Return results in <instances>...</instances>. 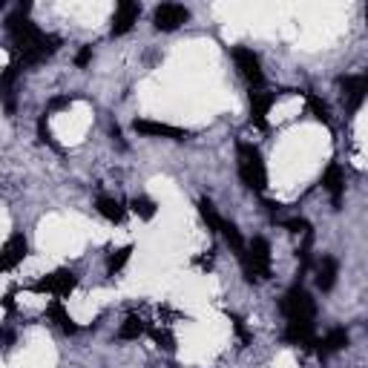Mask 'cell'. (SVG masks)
Segmentation results:
<instances>
[{
  "instance_id": "obj_1",
  "label": "cell",
  "mask_w": 368,
  "mask_h": 368,
  "mask_svg": "<svg viewBox=\"0 0 368 368\" xmlns=\"http://www.w3.org/2000/svg\"><path fill=\"white\" fill-rule=\"evenodd\" d=\"M6 32H9V40H12V50L18 52L21 58V67H38L43 64L50 55L58 52L61 46V38L58 35H46L40 32L32 21H29V4L26 6H18L9 18H6Z\"/></svg>"
},
{
  "instance_id": "obj_2",
  "label": "cell",
  "mask_w": 368,
  "mask_h": 368,
  "mask_svg": "<svg viewBox=\"0 0 368 368\" xmlns=\"http://www.w3.org/2000/svg\"><path fill=\"white\" fill-rule=\"evenodd\" d=\"M236 156H239V178H242V184L253 193H262L268 188V167H265V159H262L259 147L248 144V142H239Z\"/></svg>"
},
{
  "instance_id": "obj_3",
  "label": "cell",
  "mask_w": 368,
  "mask_h": 368,
  "mask_svg": "<svg viewBox=\"0 0 368 368\" xmlns=\"http://www.w3.org/2000/svg\"><path fill=\"white\" fill-rule=\"evenodd\" d=\"M242 268H245V280L256 282V280H270V242L265 236H253L251 245L239 253Z\"/></svg>"
},
{
  "instance_id": "obj_4",
  "label": "cell",
  "mask_w": 368,
  "mask_h": 368,
  "mask_svg": "<svg viewBox=\"0 0 368 368\" xmlns=\"http://www.w3.org/2000/svg\"><path fill=\"white\" fill-rule=\"evenodd\" d=\"M280 308H282L285 319H314L316 316V302H314V297L299 282L282 297Z\"/></svg>"
},
{
  "instance_id": "obj_5",
  "label": "cell",
  "mask_w": 368,
  "mask_h": 368,
  "mask_svg": "<svg viewBox=\"0 0 368 368\" xmlns=\"http://www.w3.org/2000/svg\"><path fill=\"white\" fill-rule=\"evenodd\" d=\"M75 288H78V273H75V270H67V268H61V270H55V273H50V276H43V280H38V282L32 285L35 294H52L55 299L69 297Z\"/></svg>"
},
{
  "instance_id": "obj_6",
  "label": "cell",
  "mask_w": 368,
  "mask_h": 368,
  "mask_svg": "<svg viewBox=\"0 0 368 368\" xmlns=\"http://www.w3.org/2000/svg\"><path fill=\"white\" fill-rule=\"evenodd\" d=\"M132 130L138 135H147V138H170V142H184L190 138V130H181L173 124H161V121H150V118H135Z\"/></svg>"
},
{
  "instance_id": "obj_7",
  "label": "cell",
  "mask_w": 368,
  "mask_h": 368,
  "mask_svg": "<svg viewBox=\"0 0 368 368\" xmlns=\"http://www.w3.org/2000/svg\"><path fill=\"white\" fill-rule=\"evenodd\" d=\"M282 340L288 345H299L305 351H314L316 348V334H314V319H288V328L282 334Z\"/></svg>"
},
{
  "instance_id": "obj_8",
  "label": "cell",
  "mask_w": 368,
  "mask_h": 368,
  "mask_svg": "<svg viewBox=\"0 0 368 368\" xmlns=\"http://www.w3.org/2000/svg\"><path fill=\"white\" fill-rule=\"evenodd\" d=\"M188 21H190V12L181 4H161L153 12V26L159 32H176L181 23H188Z\"/></svg>"
},
{
  "instance_id": "obj_9",
  "label": "cell",
  "mask_w": 368,
  "mask_h": 368,
  "mask_svg": "<svg viewBox=\"0 0 368 368\" xmlns=\"http://www.w3.org/2000/svg\"><path fill=\"white\" fill-rule=\"evenodd\" d=\"M234 61L242 72L245 81H251V86H262L265 84V75H262V64H259V55L253 50H248V46H234Z\"/></svg>"
},
{
  "instance_id": "obj_10",
  "label": "cell",
  "mask_w": 368,
  "mask_h": 368,
  "mask_svg": "<svg viewBox=\"0 0 368 368\" xmlns=\"http://www.w3.org/2000/svg\"><path fill=\"white\" fill-rule=\"evenodd\" d=\"M29 253V245H26V236L23 234H12L6 239V245L0 248V273H6V270H15Z\"/></svg>"
},
{
  "instance_id": "obj_11",
  "label": "cell",
  "mask_w": 368,
  "mask_h": 368,
  "mask_svg": "<svg viewBox=\"0 0 368 368\" xmlns=\"http://www.w3.org/2000/svg\"><path fill=\"white\" fill-rule=\"evenodd\" d=\"M340 89H343V101L348 104V113H357L365 101V92H368V78L365 75H348L340 78Z\"/></svg>"
},
{
  "instance_id": "obj_12",
  "label": "cell",
  "mask_w": 368,
  "mask_h": 368,
  "mask_svg": "<svg viewBox=\"0 0 368 368\" xmlns=\"http://www.w3.org/2000/svg\"><path fill=\"white\" fill-rule=\"evenodd\" d=\"M21 64H9L0 72V101H4L6 113H15L18 107V78H21Z\"/></svg>"
},
{
  "instance_id": "obj_13",
  "label": "cell",
  "mask_w": 368,
  "mask_h": 368,
  "mask_svg": "<svg viewBox=\"0 0 368 368\" xmlns=\"http://www.w3.org/2000/svg\"><path fill=\"white\" fill-rule=\"evenodd\" d=\"M276 101V92L265 89H251V124L256 130H268V113Z\"/></svg>"
},
{
  "instance_id": "obj_14",
  "label": "cell",
  "mask_w": 368,
  "mask_h": 368,
  "mask_svg": "<svg viewBox=\"0 0 368 368\" xmlns=\"http://www.w3.org/2000/svg\"><path fill=\"white\" fill-rule=\"evenodd\" d=\"M138 15H142V6L132 4V0H121L113 15V35H127L138 23Z\"/></svg>"
},
{
  "instance_id": "obj_15",
  "label": "cell",
  "mask_w": 368,
  "mask_h": 368,
  "mask_svg": "<svg viewBox=\"0 0 368 368\" xmlns=\"http://www.w3.org/2000/svg\"><path fill=\"white\" fill-rule=\"evenodd\" d=\"M322 188H326L328 193H331V202H334V207H340L343 205V193H345V173H343V167L334 161V164H328V170L322 173Z\"/></svg>"
},
{
  "instance_id": "obj_16",
  "label": "cell",
  "mask_w": 368,
  "mask_h": 368,
  "mask_svg": "<svg viewBox=\"0 0 368 368\" xmlns=\"http://www.w3.org/2000/svg\"><path fill=\"white\" fill-rule=\"evenodd\" d=\"M348 343H351V334L345 331V328H331L322 340H316V354L319 357H328V354H337V351H343V348H348Z\"/></svg>"
},
{
  "instance_id": "obj_17",
  "label": "cell",
  "mask_w": 368,
  "mask_h": 368,
  "mask_svg": "<svg viewBox=\"0 0 368 368\" xmlns=\"http://www.w3.org/2000/svg\"><path fill=\"white\" fill-rule=\"evenodd\" d=\"M337 273H340L337 259H334V256H322V262H319V268H316V288H319L322 294L334 291V285H337Z\"/></svg>"
},
{
  "instance_id": "obj_18",
  "label": "cell",
  "mask_w": 368,
  "mask_h": 368,
  "mask_svg": "<svg viewBox=\"0 0 368 368\" xmlns=\"http://www.w3.org/2000/svg\"><path fill=\"white\" fill-rule=\"evenodd\" d=\"M46 316H50L55 326L64 331V334H78V326H75V319L67 314V308H64V302L61 299H52L50 302V308H46Z\"/></svg>"
},
{
  "instance_id": "obj_19",
  "label": "cell",
  "mask_w": 368,
  "mask_h": 368,
  "mask_svg": "<svg viewBox=\"0 0 368 368\" xmlns=\"http://www.w3.org/2000/svg\"><path fill=\"white\" fill-rule=\"evenodd\" d=\"M96 207H98V213H101L107 222H113V224H121V222H124V216H127L124 205H121L118 199H113V196H98Z\"/></svg>"
},
{
  "instance_id": "obj_20",
  "label": "cell",
  "mask_w": 368,
  "mask_h": 368,
  "mask_svg": "<svg viewBox=\"0 0 368 368\" xmlns=\"http://www.w3.org/2000/svg\"><path fill=\"white\" fill-rule=\"evenodd\" d=\"M144 334H147V322H144L142 316H135V314H130V316L124 319V326H121V331H118L121 340H138V337H144Z\"/></svg>"
},
{
  "instance_id": "obj_21",
  "label": "cell",
  "mask_w": 368,
  "mask_h": 368,
  "mask_svg": "<svg viewBox=\"0 0 368 368\" xmlns=\"http://www.w3.org/2000/svg\"><path fill=\"white\" fill-rule=\"evenodd\" d=\"M305 96V101H308V110H311V115L316 118V121H322L326 127H331V110H328V104L322 101L319 96H314V92H302Z\"/></svg>"
},
{
  "instance_id": "obj_22",
  "label": "cell",
  "mask_w": 368,
  "mask_h": 368,
  "mask_svg": "<svg viewBox=\"0 0 368 368\" xmlns=\"http://www.w3.org/2000/svg\"><path fill=\"white\" fill-rule=\"evenodd\" d=\"M219 230L224 234V242L234 248L236 253H242L245 251V239H242V234H239V227L234 224V222H227V219H222V224H219Z\"/></svg>"
},
{
  "instance_id": "obj_23",
  "label": "cell",
  "mask_w": 368,
  "mask_h": 368,
  "mask_svg": "<svg viewBox=\"0 0 368 368\" xmlns=\"http://www.w3.org/2000/svg\"><path fill=\"white\" fill-rule=\"evenodd\" d=\"M130 207H132V213H135L138 219H144V222H150V219L156 216V210H159V205H156L153 199H147V196H135V199L130 202Z\"/></svg>"
},
{
  "instance_id": "obj_24",
  "label": "cell",
  "mask_w": 368,
  "mask_h": 368,
  "mask_svg": "<svg viewBox=\"0 0 368 368\" xmlns=\"http://www.w3.org/2000/svg\"><path fill=\"white\" fill-rule=\"evenodd\" d=\"M199 213H202V219H205V224H207L210 234H219L222 216L216 213V207H213V202H210V199H199Z\"/></svg>"
},
{
  "instance_id": "obj_25",
  "label": "cell",
  "mask_w": 368,
  "mask_h": 368,
  "mask_svg": "<svg viewBox=\"0 0 368 368\" xmlns=\"http://www.w3.org/2000/svg\"><path fill=\"white\" fill-rule=\"evenodd\" d=\"M130 256H132V245H124V248H118L115 253H110V256H107V270H110V276H115V273L130 262Z\"/></svg>"
},
{
  "instance_id": "obj_26",
  "label": "cell",
  "mask_w": 368,
  "mask_h": 368,
  "mask_svg": "<svg viewBox=\"0 0 368 368\" xmlns=\"http://www.w3.org/2000/svg\"><path fill=\"white\" fill-rule=\"evenodd\" d=\"M150 337L156 340V345H159L161 351H176V337H173L167 328H153Z\"/></svg>"
},
{
  "instance_id": "obj_27",
  "label": "cell",
  "mask_w": 368,
  "mask_h": 368,
  "mask_svg": "<svg viewBox=\"0 0 368 368\" xmlns=\"http://www.w3.org/2000/svg\"><path fill=\"white\" fill-rule=\"evenodd\" d=\"M230 322H234V331H236V337H239V343H242V345H251V340H253V334L248 331V326H245V319H242L239 314H230Z\"/></svg>"
},
{
  "instance_id": "obj_28",
  "label": "cell",
  "mask_w": 368,
  "mask_h": 368,
  "mask_svg": "<svg viewBox=\"0 0 368 368\" xmlns=\"http://www.w3.org/2000/svg\"><path fill=\"white\" fill-rule=\"evenodd\" d=\"M282 227L288 230V234H299V236H308V234H311V224H308L302 216H297V219H285Z\"/></svg>"
},
{
  "instance_id": "obj_29",
  "label": "cell",
  "mask_w": 368,
  "mask_h": 368,
  "mask_svg": "<svg viewBox=\"0 0 368 368\" xmlns=\"http://www.w3.org/2000/svg\"><path fill=\"white\" fill-rule=\"evenodd\" d=\"M38 142H40V144H50V147L58 150V144H55V138H52L50 127H46V115H40V121H38Z\"/></svg>"
},
{
  "instance_id": "obj_30",
  "label": "cell",
  "mask_w": 368,
  "mask_h": 368,
  "mask_svg": "<svg viewBox=\"0 0 368 368\" xmlns=\"http://www.w3.org/2000/svg\"><path fill=\"white\" fill-rule=\"evenodd\" d=\"M72 101H75L72 96H58V98H52V101H50V107H46V113H43V115H52V113H58V110H67Z\"/></svg>"
},
{
  "instance_id": "obj_31",
  "label": "cell",
  "mask_w": 368,
  "mask_h": 368,
  "mask_svg": "<svg viewBox=\"0 0 368 368\" xmlns=\"http://www.w3.org/2000/svg\"><path fill=\"white\" fill-rule=\"evenodd\" d=\"M89 61H92V46H81L75 55V67H86Z\"/></svg>"
},
{
  "instance_id": "obj_32",
  "label": "cell",
  "mask_w": 368,
  "mask_h": 368,
  "mask_svg": "<svg viewBox=\"0 0 368 368\" xmlns=\"http://www.w3.org/2000/svg\"><path fill=\"white\" fill-rule=\"evenodd\" d=\"M12 343H15V331L4 326V328H0V348H9Z\"/></svg>"
},
{
  "instance_id": "obj_33",
  "label": "cell",
  "mask_w": 368,
  "mask_h": 368,
  "mask_svg": "<svg viewBox=\"0 0 368 368\" xmlns=\"http://www.w3.org/2000/svg\"><path fill=\"white\" fill-rule=\"evenodd\" d=\"M0 305H4L6 314H15V291H9L4 299H0Z\"/></svg>"
},
{
  "instance_id": "obj_34",
  "label": "cell",
  "mask_w": 368,
  "mask_h": 368,
  "mask_svg": "<svg viewBox=\"0 0 368 368\" xmlns=\"http://www.w3.org/2000/svg\"><path fill=\"white\" fill-rule=\"evenodd\" d=\"M265 207H268V213H280V210H282L280 202H265Z\"/></svg>"
},
{
  "instance_id": "obj_35",
  "label": "cell",
  "mask_w": 368,
  "mask_h": 368,
  "mask_svg": "<svg viewBox=\"0 0 368 368\" xmlns=\"http://www.w3.org/2000/svg\"><path fill=\"white\" fill-rule=\"evenodd\" d=\"M0 9H4V0H0Z\"/></svg>"
}]
</instances>
